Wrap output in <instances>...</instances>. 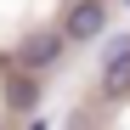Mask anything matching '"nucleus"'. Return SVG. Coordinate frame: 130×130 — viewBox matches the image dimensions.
I'll return each instance as SVG.
<instances>
[{
	"label": "nucleus",
	"instance_id": "1",
	"mask_svg": "<svg viewBox=\"0 0 130 130\" xmlns=\"http://www.w3.org/2000/svg\"><path fill=\"white\" fill-rule=\"evenodd\" d=\"M62 45H68V34H57V28H40V34H28L23 45H17V68H23V74H45V68H57Z\"/></svg>",
	"mask_w": 130,
	"mask_h": 130
},
{
	"label": "nucleus",
	"instance_id": "2",
	"mask_svg": "<svg viewBox=\"0 0 130 130\" xmlns=\"http://www.w3.org/2000/svg\"><path fill=\"white\" fill-rule=\"evenodd\" d=\"M107 28V6L102 0H74L68 17H62V34H68V45H85V40H96Z\"/></svg>",
	"mask_w": 130,
	"mask_h": 130
},
{
	"label": "nucleus",
	"instance_id": "3",
	"mask_svg": "<svg viewBox=\"0 0 130 130\" xmlns=\"http://www.w3.org/2000/svg\"><path fill=\"white\" fill-rule=\"evenodd\" d=\"M102 91L107 96H130V34L113 40L107 57H102Z\"/></svg>",
	"mask_w": 130,
	"mask_h": 130
},
{
	"label": "nucleus",
	"instance_id": "4",
	"mask_svg": "<svg viewBox=\"0 0 130 130\" xmlns=\"http://www.w3.org/2000/svg\"><path fill=\"white\" fill-rule=\"evenodd\" d=\"M34 96H40V91H34L28 79H23V85H11V107H17V113H28V107H34Z\"/></svg>",
	"mask_w": 130,
	"mask_h": 130
},
{
	"label": "nucleus",
	"instance_id": "5",
	"mask_svg": "<svg viewBox=\"0 0 130 130\" xmlns=\"http://www.w3.org/2000/svg\"><path fill=\"white\" fill-rule=\"evenodd\" d=\"M124 6H130V0H124Z\"/></svg>",
	"mask_w": 130,
	"mask_h": 130
}]
</instances>
